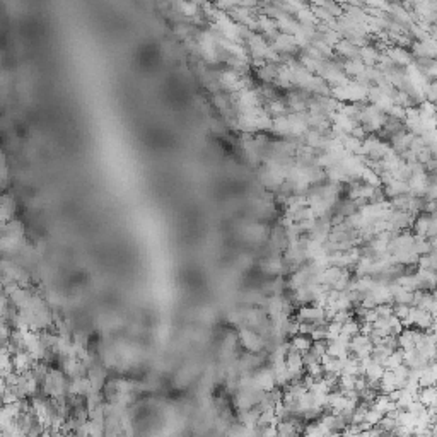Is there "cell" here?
Listing matches in <instances>:
<instances>
[{"label":"cell","mask_w":437,"mask_h":437,"mask_svg":"<svg viewBox=\"0 0 437 437\" xmlns=\"http://www.w3.org/2000/svg\"><path fill=\"white\" fill-rule=\"evenodd\" d=\"M429 226H430V215H420L418 219H415L413 222V231L417 232L418 237H425L427 232H429Z\"/></svg>","instance_id":"obj_1"}]
</instances>
